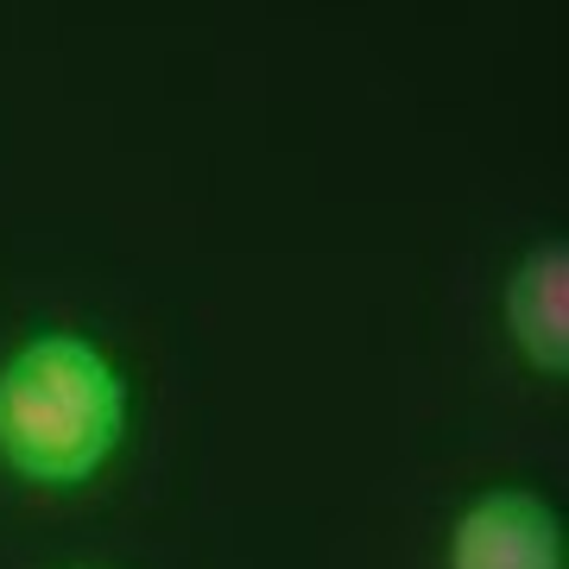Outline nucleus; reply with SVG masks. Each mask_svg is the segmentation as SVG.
Instances as JSON below:
<instances>
[{"label":"nucleus","mask_w":569,"mask_h":569,"mask_svg":"<svg viewBox=\"0 0 569 569\" xmlns=\"http://www.w3.org/2000/svg\"><path fill=\"white\" fill-rule=\"evenodd\" d=\"M121 430L127 380L96 342L51 329L0 367V462L26 481L77 488L121 449Z\"/></svg>","instance_id":"obj_1"},{"label":"nucleus","mask_w":569,"mask_h":569,"mask_svg":"<svg viewBox=\"0 0 569 569\" xmlns=\"http://www.w3.org/2000/svg\"><path fill=\"white\" fill-rule=\"evenodd\" d=\"M449 569H563V526L538 493L493 488L456 519Z\"/></svg>","instance_id":"obj_2"},{"label":"nucleus","mask_w":569,"mask_h":569,"mask_svg":"<svg viewBox=\"0 0 569 569\" xmlns=\"http://www.w3.org/2000/svg\"><path fill=\"white\" fill-rule=\"evenodd\" d=\"M507 329L526 348L538 373H563L569 367V253L563 241L538 247L507 284Z\"/></svg>","instance_id":"obj_3"}]
</instances>
